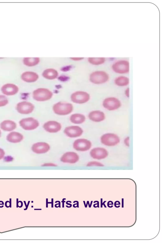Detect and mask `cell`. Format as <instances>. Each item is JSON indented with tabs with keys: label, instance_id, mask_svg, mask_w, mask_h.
I'll return each mask as SVG.
<instances>
[{
	"label": "cell",
	"instance_id": "obj_1",
	"mask_svg": "<svg viewBox=\"0 0 162 243\" xmlns=\"http://www.w3.org/2000/svg\"><path fill=\"white\" fill-rule=\"evenodd\" d=\"M72 147L76 151L84 152L90 151L92 147V143L87 139L79 138L73 141Z\"/></svg>",
	"mask_w": 162,
	"mask_h": 243
},
{
	"label": "cell",
	"instance_id": "obj_2",
	"mask_svg": "<svg viewBox=\"0 0 162 243\" xmlns=\"http://www.w3.org/2000/svg\"><path fill=\"white\" fill-rule=\"evenodd\" d=\"M100 142L104 146L108 147H113L119 144L120 139L116 134L107 133L103 134L101 136Z\"/></svg>",
	"mask_w": 162,
	"mask_h": 243
},
{
	"label": "cell",
	"instance_id": "obj_3",
	"mask_svg": "<svg viewBox=\"0 0 162 243\" xmlns=\"http://www.w3.org/2000/svg\"><path fill=\"white\" fill-rule=\"evenodd\" d=\"M54 113L60 116L69 115L73 110V105L70 103L59 102L55 104L53 107Z\"/></svg>",
	"mask_w": 162,
	"mask_h": 243
},
{
	"label": "cell",
	"instance_id": "obj_4",
	"mask_svg": "<svg viewBox=\"0 0 162 243\" xmlns=\"http://www.w3.org/2000/svg\"><path fill=\"white\" fill-rule=\"evenodd\" d=\"M109 79V74L103 71H97L90 75L89 80L91 82L96 85L102 84L107 82Z\"/></svg>",
	"mask_w": 162,
	"mask_h": 243
},
{
	"label": "cell",
	"instance_id": "obj_5",
	"mask_svg": "<svg viewBox=\"0 0 162 243\" xmlns=\"http://www.w3.org/2000/svg\"><path fill=\"white\" fill-rule=\"evenodd\" d=\"M89 155L94 160L100 161L107 158L109 155V153L106 148L97 147L90 149Z\"/></svg>",
	"mask_w": 162,
	"mask_h": 243
},
{
	"label": "cell",
	"instance_id": "obj_6",
	"mask_svg": "<svg viewBox=\"0 0 162 243\" xmlns=\"http://www.w3.org/2000/svg\"><path fill=\"white\" fill-rule=\"evenodd\" d=\"M53 95V93L46 88L37 89L34 91L33 93V99L37 101L40 102L50 100Z\"/></svg>",
	"mask_w": 162,
	"mask_h": 243
},
{
	"label": "cell",
	"instance_id": "obj_7",
	"mask_svg": "<svg viewBox=\"0 0 162 243\" xmlns=\"http://www.w3.org/2000/svg\"><path fill=\"white\" fill-rule=\"evenodd\" d=\"M19 124L23 129L27 131L34 130L40 125L39 121L32 117L22 119L19 121Z\"/></svg>",
	"mask_w": 162,
	"mask_h": 243
},
{
	"label": "cell",
	"instance_id": "obj_8",
	"mask_svg": "<svg viewBox=\"0 0 162 243\" xmlns=\"http://www.w3.org/2000/svg\"><path fill=\"white\" fill-rule=\"evenodd\" d=\"M112 69L115 73L119 74H126L130 71V63L126 60H120L114 62Z\"/></svg>",
	"mask_w": 162,
	"mask_h": 243
},
{
	"label": "cell",
	"instance_id": "obj_9",
	"mask_svg": "<svg viewBox=\"0 0 162 243\" xmlns=\"http://www.w3.org/2000/svg\"><path fill=\"white\" fill-rule=\"evenodd\" d=\"M64 134L70 138H78L83 134L84 130L80 126L71 125L66 127L63 130Z\"/></svg>",
	"mask_w": 162,
	"mask_h": 243
},
{
	"label": "cell",
	"instance_id": "obj_10",
	"mask_svg": "<svg viewBox=\"0 0 162 243\" xmlns=\"http://www.w3.org/2000/svg\"><path fill=\"white\" fill-rule=\"evenodd\" d=\"M102 105L106 110L112 111L119 109L121 106L122 103L118 99L111 97L106 98L103 100Z\"/></svg>",
	"mask_w": 162,
	"mask_h": 243
},
{
	"label": "cell",
	"instance_id": "obj_11",
	"mask_svg": "<svg viewBox=\"0 0 162 243\" xmlns=\"http://www.w3.org/2000/svg\"><path fill=\"white\" fill-rule=\"evenodd\" d=\"M80 160V156L77 153L73 151H69L63 153L61 156L60 161L65 164H74L78 163Z\"/></svg>",
	"mask_w": 162,
	"mask_h": 243
},
{
	"label": "cell",
	"instance_id": "obj_12",
	"mask_svg": "<svg viewBox=\"0 0 162 243\" xmlns=\"http://www.w3.org/2000/svg\"><path fill=\"white\" fill-rule=\"evenodd\" d=\"M51 149L50 145L45 142H39L33 144L31 150L34 153L43 155L49 152Z\"/></svg>",
	"mask_w": 162,
	"mask_h": 243
},
{
	"label": "cell",
	"instance_id": "obj_13",
	"mask_svg": "<svg viewBox=\"0 0 162 243\" xmlns=\"http://www.w3.org/2000/svg\"><path fill=\"white\" fill-rule=\"evenodd\" d=\"M43 128L47 133L55 134L60 132L62 130V124L58 121L51 120L46 121L43 125Z\"/></svg>",
	"mask_w": 162,
	"mask_h": 243
},
{
	"label": "cell",
	"instance_id": "obj_14",
	"mask_svg": "<svg viewBox=\"0 0 162 243\" xmlns=\"http://www.w3.org/2000/svg\"><path fill=\"white\" fill-rule=\"evenodd\" d=\"M72 101L74 103L83 104L88 102L90 99L89 93L83 91H77L74 92L71 95Z\"/></svg>",
	"mask_w": 162,
	"mask_h": 243
},
{
	"label": "cell",
	"instance_id": "obj_15",
	"mask_svg": "<svg viewBox=\"0 0 162 243\" xmlns=\"http://www.w3.org/2000/svg\"><path fill=\"white\" fill-rule=\"evenodd\" d=\"M34 108V106L32 103L27 101L19 103L16 106V110L18 113L24 115L32 113Z\"/></svg>",
	"mask_w": 162,
	"mask_h": 243
},
{
	"label": "cell",
	"instance_id": "obj_16",
	"mask_svg": "<svg viewBox=\"0 0 162 243\" xmlns=\"http://www.w3.org/2000/svg\"><path fill=\"white\" fill-rule=\"evenodd\" d=\"M89 119L93 122L100 123L105 119V114L103 111L100 110H95L91 111L88 115Z\"/></svg>",
	"mask_w": 162,
	"mask_h": 243
},
{
	"label": "cell",
	"instance_id": "obj_17",
	"mask_svg": "<svg viewBox=\"0 0 162 243\" xmlns=\"http://www.w3.org/2000/svg\"><path fill=\"white\" fill-rule=\"evenodd\" d=\"M1 90L4 94L8 96H12L17 94L19 91V88L14 84L8 83L3 85L2 88Z\"/></svg>",
	"mask_w": 162,
	"mask_h": 243
},
{
	"label": "cell",
	"instance_id": "obj_18",
	"mask_svg": "<svg viewBox=\"0 0 162 243\" xmlns=\"http://www.w3.org/2000/svg\"><path fill=\"white\" fill-rule=\"evenodd\" d=\"M24 139V136L22 134L16 132H12L9 133L6 137L8 142L13 144L20 143Z\"/></svg>",
	"mask_w": 162,
	"mask_h": 243
},
{
	"label": "cell",
	"instance_id": "obj_19",
	"mask_svg": "<svg viewBox=\"0 0 162 243\" xmlns=\"http://www.w3.org/2000/svg\"><path fill=\"white\" fill-rule=\"evenodd\" d=\"M21 79L27 82H33L39 78L38 74L34 72L26 71L23 73L21 76Z\"/></svg>",
	"mask_w": 162,
	"mask_h": 243
},
{
	"label": "cell",
	"instance_id": "obj_20",
	"mask_svg": "<svg viewBox=\"0 0 162 243\" xmlns=\"http://www.w3.org/2000/svg\"><path fill=\"white\" fill-rule=\"evenodd\" d=\"M17 124L14 121L10 120H5L0 124V127L5 132H12L17 128Z\"/></svg>",
	"mask_w": 162,
	"mask_h": 243
},
{
	"label": "cell",
	"instance_id": "obj_21",
	"mask_svg": "<svg viewBox=\"0 0 162 243\" xmlns=\"http://www.w3.org/2000/svg\"><path fill=\"white\" fill-rule=\"evenodd\" d=\"M70 122L77 125H81L84 123L86 120L85 117L83 114H72L70 117Z\"/></svg>",
	"mask_w": 162,
	"mask_h": 243
},
{
	"label": "cell",
	"instance_id": "obj_22",
	"mask_svg": "<svg viewBox=\"0 0 162 243\" xmlns=\"http://www.w3.org/2000/svg\"><path fill=\"white\" fill-rule=\"evenodd\" d=\"M58 73L54 69H49L45 70L42 73L43 77L46 79L52 80L55 79L58 77Z\"/></svg>",
	"mask_w": 162,
	"mask_h": 243
},
{
	"label": "cell",
	"instance_id": "obj_23",
	"mask_svg": "<svg viewBox=\"0 0 162 243\" xmlns=\"http://www.w3.org/2000/svg\"><path fill=\"white\" fill-rule=\"evenodd\" d=\"M114 83L117 86L119 87H126L129 85V78L124 76H120L117 77L114 80Z\"/></svg>",
	"mask_w": 162,
	"mask_h": 243
},
{
	"label": "cell",
	"instance_id": "obj_24",
	"mask_svg": "<svg viewBox=\"0 0 162 243\" xmlns=\"http://www.w3.org/2000/svg\"><path fill=\"white\" fill-rule=\"evenodd\" d=\"M40 62V59L39 58H24L23 60V64L29 67L36 66Z\"/></svg>",
	"mask_w": 162,
	"mask_h": 243
},
{
	"label": "cell",
	"instance_id": "obj_25",
	"mask_svg": "<svg viewBox=\"0 0 162 243\" xmlns=\"http://www.w3.org/2000/svg\"><path fill=\"white\" fill-rule=\"evenodd\" d=\"M88 61L93 65H99L103 64L106 61V59L104 58H89Z\"/></svg>",
	"mask_w": 162,
	"mask_h": 243
},
{
	"label": "cell",
	"instance_id": "obj_26",
	"mask_svg": "<svg viewBox=\"0 0 162 243\" xmlns=\"http://www.w3.org/2000/svg\"><path fill=\"white\" fill-rule=\"evenodd\" d=\"M86 166L88 167H103L104 165L100 161L95 160L88 162Z\"/></svg>",
	"mask_w": 162,
	"mask_h": 243
},
{
	"label": "cell",
	"instance_id": "obj_27",
	"mask_svg": "<svg viewBox=\"0 0 162 243\" xmlns=\"http://www.w3.org/2000/svg\"><path fill=\"white\" fill-rule=\"evenodd\" d=\"M8 103L7 98L4 95H0V107L6 106Z\"/></svg>",
	"mask_w": 162,
	"mask_h": 243
},
{
	"label": "cell",
	"instance_id": "obj_28",
	"mask_svg": "<svg viewBox=\"0 0 162 243\" xmlns=\"http://www.w3.org/2000/svg\"><path fill=\"white\" fill-rule=\"evenodd\" d=\"M43 167H56L58 164L53 162H47L44 163L41 165Z\"/></svg>",
	"mask_w": 162,
	"mask_h": 243
},
{
	"label": "cell",
	"instance_id": "obj_29",
	"mask_svg": "<svg viewBox=\"0 0 162 243\" xmlns=\"http://www.w3.org/2000/svg\"><path fill=\"white\" fill-rule=\"evenodd\" d=\"M123 144L127 147H129L130 145V138L129 136L126 137L123 140Z\"/></svg>",
	"mask_w": 162,
	"mask_h": 243
},
{
	"label": "cell",
	"instance_id": "obj_30",
	"mask_svg": "<svg viewBox=\"0 0 162 243\" xmlns=\"http://www.w3.org/2000/svg\"><path fill=\"white\" fill-rule=\"evenodd\" d=\"M6 153L3 149L0 148V160H1L4 157Z\"/></svg>",
	"mask_w": 162,
	"mask_h": 243
},
{
	"label": "cell",
	"instance_id": "obj_31",
	"mask_svg": "<svg viewBox=\"0 0 162 243\" xmlns=\"http://www.w3.org/2000/svg\"><path fill=\"white\" fill-rule=\"evenodd\" d=\"M125 95L127 98H129L130 96V89L129 88H127L125 91Z\"/></svg>",
	"mask_w": 162,
	"mask_h": 243
},
{
	"label": "cell",
	"instance_id": "obj_32",
	"mask_svg": "<svg viewBox=\"0 0 162 243\" xmlns=\"http://www.w3.org/2000/svg\"><path fill=\"white\" fill-rule=\"evenodd\" d=\"M52 202H48V199H46V208L48 207V204H52V208L53 207V199H51Z\"/></svg>",
	"mask_w": 162,
	"mask_h": 243
},
{
	"label": "cell",
	"instance_id": "obj_33",
	"mask_svg": "<svg viewBox=\"0 0 162 243\" xmlns=\"http://www.w3.org/2000/svg\"><path fill=\"white\" fill-rule=\"evenodd\" d=\"M84 58H72L71 59L74 61H80L83 59Z\"/></svg>",
	"mask_w": 162,
	"mask_h": 243
},
{
	"label": "cell",
	"instance_id": "obj_34",
	"mask_svg": "<svg viewBox=\"0 0 162 243\" xmlns=\"http://www.w3.org/2000/svg\"><path fill=\"white\" fill-rule=\"evenodd\" d=\"M57 202H59V204H55V207L56 205L59 204V207L60 208H61V203H60V202L59 201H56L55 202V203H56Z\"/></svg>",
	"mask_w": 162,
	"mask_h": 243
},
{
	"label": "cell",
	"instance_id": "obj_35",
	"mask_svg": "<svg viewBox=\"0 0 162 243\" xmlns=\"http://www.w3.org/2000/svg\"><path fill=\"white\" fill-rule=\"evenodd\" d=\"M30 201H28V204H27V207H26V209H24V210H27V209L28 207V204H29V203H30Z\"/></svg>",
	"mask_w": 162,
	"mask_h": 243
},
{
	"label": "cell",
	"instance_id": "obj_36",
	"mask_svg": "<svg viewBox=\"0 0 162 243\" xmlns=\"http://www.w3.org/2000/svg\"><path fill=\"white\" fill-rule=\"evenodd\" d=\"M9 204H10V207H11V199H10V203H9Z\"/></svg>",
	"mask_w": 162,
	"mask_h": 243
},
{
	"label": "cell",
	"instance_id": "obj_37",
	"mask_svg": "<svg viewBox=\"0 0 162 243\" xmlns=\"http://www.w3.org/2000/svg\"><path fill=\"white\" fill-rule=\"evenodd\" d=\"M66 204H68L69 205H70V206H72V205L71 204L68 203V202H66Z\"/></svg>",
	"mask_w": 162,
	"mask_h": 243
},
{
	"label": "cell",
	"instance_id": "obj_38",
	"mask_svg": "<svg viewBox=\"0 0 162 243\" xmlns=\"http://www.w3.org/2000/svg\"><path fill=\"white\" fill-rule=\"evenodd\" d=\"M65 202V201H63V202H62V203H63V204H62V207H63V208H64V202Z\"/></svg>",
	"mask_w": 162,
	"mask_h": 243
},
{
	"label": "cell",
	"instance_id": "obj_39",
	"mask_svg": "<svg viewBox=\"0 0 162 243\" xmlns=\"http://www.w3.org/2000/svg\"><path fill=\"white\" fill-rule=\"evenodd\" d=\"M2 136V132L1 130H0V137H1Z\"/></svg>",
	"mask_w": 162,
	"mask_h": 243
},
{
	"label": "cell",
	"instance_id": "obj_40",
	"mask_svg": "<svg viewBox=\"0 0 162 243\" xmlns=\"http://www.w3.org/2000/svg\"><path fill=\"white\" fill-rule=\"evenodd\" d=\"M83 202H84V205H85V207H86V205H85V201H84Z\"/></svg>",
	"mask_w": 162,
	"mask_h": 243
},
{
	"label": "cell",
	"instance_id": "obj_41",
	"mask_svg": "<svg viewBox=\"0 0 162 243\" xmlns=\"http://www.w3.org/2000/svg\"><path fill=\"white\" fill-rule=\"evenodd\" d=\"M64 200H66V199H63V200H62V202H63L64 201Z\"/></svg>",
	"mask_w": 162,
	"mask_h": 243
},
{
	"label": "cell",
	"instance_id": "obj_42",
	"mask_svg": "<svg viewBox=\"0 0 162 243\" xmlns=\"http://www.w3.org/2000/svg\"><path fill=\"white\" fill-rule=\"evenodd\" d=\"M18 200V199H17V200ZM17 206H18V205H17Z\"/></svg>",
	"mask_w": 162,
	"mask_h": 243
}]
</instances>
